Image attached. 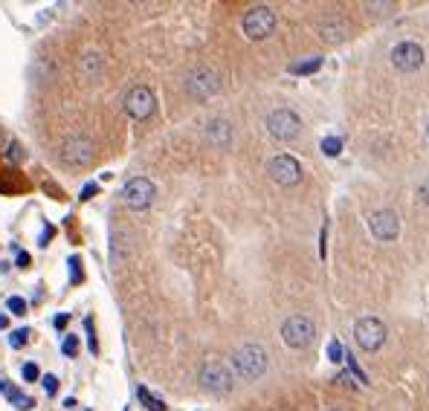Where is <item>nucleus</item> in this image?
Returning <instances> with one entry per match:
<instances>
[{
	"instance_id": "f257e3e1",
	"label": "nucleus",
	"mask_w": 429,
	"mask_h": 411,
	"mask_svg": "<svg viewBox=\"0 0 429 411\" xmlns=\"http://www.w3.org/2000/svg\"><path fill=\"white\" fill-rule=\"evenodd\" d=\"M267 350L259 348V345H244L232 353V371L235 377H241L244 383H252V380H259L264 377L267 371Z\"/></svg>"
},
{
	"instance_id": "f03ea898",
	"label": "nucleus",
	"mask_w": 429,
	"mask_h": 411,
	"mask_svg": "<svg viewBox=\"0 0 429 411\" xmlns=\"http://www.w3.org/2000/svg\"><path fill=\"white\" fill-rule=\"evenodd\" d=\"M197 383L209 394H229L235 388V371H232V365H224L218 359H209V362L200 365Z\"/></svg>"
},
{
	"instance_id": "7ed1b4c3",
	"label": "nucleus",
	"mask_w": 429,
	"mask_h": 411,
	"mask_svg": "<svg viewBox=\"0 0 429 411\" xmlns=\"http://www.w3.org/2000/svg\"><path fill=\"white\" fill-rule=\"evenodd\" d=\"M281 339L287 348L293 350H305L314 339H316V325H314V318L305 316V313H296L290 318H284V325H281Z\"/></svg>"
},
{
	"instance_id": "20e7f679",
	"label": "nucleus",
	"mask_w": 429,
	"mask_h": 411,
	"mask_svg": "<svg viewBox=\"0 0 429 411\" xmlns=\"http://www.w3.org/2000/svg\"><path fill=\"white\" fill-rule=\"evenodd\" d=\"M183 87H186V93H189L192 99L206 102V99H212V96L221 90V76L214 73L212 67H203V64H200V67H192V70L186 73Z\"/></svg>"
},
{
	"instance_id": "39448f33",
	"label": "nucleus",
	"mask_w": 429,
	"mask_h": 411,
	"mask_svg": "<svg viewBox=\"0 0 429 411\" xmlns=\"http://www.w3.org/2000/svg\"><path fill=\"white\" fill-rule=\"evenodd\" d=\"M276 12L270 6H252L244 18H241V29L249 41H264L276 32Z\"/></svg>"
},
{
	"instance_id": "423d86ee",
	"label": "nucleus",
	"mask_w": 429,
	"mask_h": 411,
	"mask_svg": "<svg viewBox=\"0 0 429 411\" xmlns=\"http://www.w3.org/2000/svg\"><path fill=\"white\" fill-rule=\"evenodd\" d=\"M264 128H267V133L273 136V140L293 142V140H299V133H302V119H299L290 108H279V110H273L267 116Z\"/></svg>"
},
{
	"instance_id": "0eeeda50",
	"label": "nucleus",
	"mask_w": 429,
	"mask_h": 411,
	"mask_svg": "<svg viewBox=\"0 0 429 411\" xmlns=\"http://www.w3.org/2000/svg\"><path fill=\"white\" fill-rule=\"evenodd\" d=\"M122 200H125L128 209L145 212V209H151L154 200H157V186H154L148 177H134V180H128V182H125Z\"/></svg>"
},
{
	"instance_id": "6e6552de",
	"label": "nucleus",
	"mask_w": 429,
	"mask_h": 411,
	"mask_svg": "<svg viewBox=\"0 0 429 411\" xmlns=\"http://www.w3.org/2000/svg\"><path fill=\"white\" fill-rule=\"evenodd\" d=\"M61 162L64 165H73V168H81V165H91L93 157H96V148L93 142L88 140L84 133H73L61 142V151H58Z\"/></svg>"
},
{
	"instance_id": "1a4fd4ad",
	"label": "nucleus",
	"mask_w": 429,
	"mask_h": 411,
	"mask_svg": "<svg viewBox=\"0 0 429 411\" xmlns=\"http://www.w3.org/2000/svg\"><path fill=\"white\" fill-rule=\"evenodd\" d=\"M354 342L366 350V353H377L386 345V325L374 316H363L354 325Z\"/></svg>"
},
{
	"instance_id": "9d476101",
	"label": "nucleus",
	"mask_w": 429,
	"mask_h": 411,
	"mask_svg": "<svg viewBox=\"0 0 429 411\" xmlns=\"http://www.w3.org/2000/svg\"><path fill=\"white\" fill-rule=\"evenodd\" d=\"M125 113L131 116V119H137V122H143V119H148L154 110H157V96H154V90L151 87H145V84H137V87H131L125 93Z\"/></svg>"
},
{
	"instance_id": "9b49d317",
	"label": "nucleus",
	"mask_w": 429,
	"mask_h": 411,
	"mask_svg": "<svg viewBox=\"0 0 429 411\" xmlns=\"http://www.w3.org/2000/svg\"><path fill=\"white\" fill-rule=\"evenodd\" d=\"M267 174H270V180L276 182V186L290 189L302 180V165H299V160H293L290 154H279L267 162Z\"/></svg>"
},
{
	"instance_id": "f8f14e48",
	"label": "nucleus",
	"mask_w": 429,
	"mask_h": 411,
	"mask_svg": "<svg viewBox=\"0 0 429 411\" xmlns=\"http://www.w3.org/2000/svg\"><path fill=\"white\" fill-rule=\"evenodd\" d=\"M368 226H371V235H374L377 241H383V244H389V241H395V238L400 235V220H398V214L389 212V209H377V212L368 217Z\"/></svg>"
},
{
	"instance_id": "ddd939ff",
	"label": "nucleus",
	"mask_w": 429,
	"mask_h": 411,
	"mask_svg": "<svg viewBox=\"0 0 429 411\" xmlns=\"http://www.w3.org/2000/svg\"><path fill=\"white\" fill-rule=\"evenodd\" d=\"M392 64H395V70H400V73H415L420 64H423V50H420V43H415V41H400L398 47L392 50Z\"/></svg>"
},
{
	"instance_id": "4468645a",
	"label": "nucleus",
	"mask_w": 429,
	"mask_h": 411,
	"mask_svg": "<svg viewBox=\"0 0 429 411\" xmlns=\"http://www.w3.org/2000/svg\"><path fill=\"white\" fill-rule=\"evenodd\" d=\"M203 136L212 148H229L232 145V122L227 119H209L206 128H203Z\"/></svg>"
},
{
	"instance_id": "2eb2a0df",
	"label": "nucleus",
	"mask_w": 429,
	"mask_h": 411,
	"mask_svg": "<svg viewBox=\"0 0 429 411\" xmlns=\"http://www.w3.org/2000/svg\"><path fill=\"white\" fill-rule=\"evenodd\" d=\"M128 258H131V235L119 229L110 235V266L119 269L128 264Z\"/></svg>"
},
{
	"instance_id": "dca6fc26",
	"label": "nucleus",
	"mask_w": 429,
	"mask_h": 411,
	"mask_svg": "<svg viewBox=\"0 0 429 411\" xmlns=\"http://www.w3.org/2000/svg\"><path fill=\"white\" fill-rule=\"evenodd\" d=\"M102 70H105V58H102L96 50H88V53L78 58V76H81L84 81H96V78L102 76Z\"/></svg>"
},
{
	"instance_id": "f3484780",
	"label": "nucleus",
	"mask_w": 429,
	"mask_h": 411,
	"mask_svg": "<svg viewBox=\"0 0 429 411\" xmlns=\"http://www.w3.org/2000/svg\"><path fill=\"white\" fill-rule=\"evenodd\" d=\"M319 38L328 41V43H339V41H346L348 38V26L346 21H339V18H325L319 21Z\"/></svg>"
},
{
	"instance_id": "a211bd4d",
	"label": "nucleus",
	"mask_w": 429,
	"mask_h": 411,
	"mask_svg": "<svg viewBox=\"0 0 429 411\" xmlns=\"http://www.w3.org/2000/svg\"><path fill=\"white\" fill-rule=\"evenodd\" d=\"M137 397H140V400L145 402V408H148V411H165L162 400H157V397H154V394H151L148 388H137Z\"/></svg>"
},
{
	"instance_id": "6ab92c4d",
	"label": "nucleus",
	"mask_w": 429,
	"mask_h": 411,
	"mask_svg": "<svg viewBox=\"0 0 429 411\" xmlns=\"http://www.w3.org/2000/svg\"><path fill=\"white\" fill-rule=\"evenodd\" d=\"M319 148H322L325 157H336V154L342 151V140H336V136H325Z\"/></svg>"
},
{
	"instance_id": "aec40b11",
	"label": "nucleus",
	"mask_w": 429,
	"mask_h": 411,
	"mask_svg": "<svg viewBox=\"0 0 429 411\" xmlns=\"http://www.w3.org/2000/svg\"><path fill=\"white\" fill-rule=\"evenodd\" d=\"M322 67V58L319 56H314V58H308V61H302V64H296V67H290L293 73H316Z\"/></svg>"
},
{
	"instance_id": "412c9836",
	"label": "nucleus",
	"mask_w": 429,
	"mask_h": 411,
	"mask_svg": "<svg viewBox=\"0 0 429 411\" xmlns=\"http://www.w3.org/2000/svg\"><path fill=\"white\" fill-rule=\"evenodd\" d=\"M6 307H9L12 316H24V313H26V301H24L21 296H12V298L6 301Z\"/></svg>"
},
{
	"instance_id": "4be33fe9",
	"label": "nucleus",
	"mask_w": 429,
	"mask_h": 411,
	"mask_svg": "<svg viewBox=\"0 0 429 411\" xmlns=\"http://www.w3.org/2000/svg\"><path fill=\"white\" fill-rule=\"evenodd\" d=\"M61 353L64 356H76L78 353V339L70 333V336H64V342H61Z\"/></svg>"
},
{
	"instance_id": "5701e85b",
	"label": "nucleus",
	"mask_w": 429,
	"mask_h": 411,
	"mask_svg": "<svg viewBox=\"0 0 429 411\" xmlns=\"http://www.w3.org/2000/svg\"><path fill=\"white\" fill-rule=\"evenodd\" d=\"M26 339H29V331H26V328H21V331H12V333H9V345H12V348L26 345Z\"/></svg>"
},
{
	"instance_id": "b1692460",
	"label": "nucleus",
	"mask_w": 429,
	"mask_h": 411,
	"mask_svg": "<svg viewBox=\"0 0 429 411\" xmlns=\"http://www.w3.org/2000/svg\"><path fill=\"white\" fill-rule=\"evenodd\" d=\"M9 400H12V402H15V408H21V411H29V408L35 405V402H32V397H24L21 391H15Z\"/></svg>"
},
{
	"instance_id": "393cba45",
	"label": "nucleus",
	"mask_w": 429,
	"mask_h": 411,
	"mask_svg": "<svg viewBox=\"0 0 429 411\" xmlns=\"http://www.w3.org/2000/svg\"><path fill=\"white\" fill-rule=\"evenodd\" d=\"M24 380H26V383H38V380H41V371H38L35 362H26V365H24Z\"/></svg>"
},
{
	"instance_id": "a878e982",
	"label": "nucleus",
	"mask_w": 429,
	"mask_h": 411,
	"mask_svg": "<svg viewBox=\"0 0 429 411\" xmlns=\"http://www.w3.org/2000/svg\"><path fill=\"white\" fill-rule=\"evenodd\" d=\"M342 356H346V353H342V345H339V342H331V345H328V359H331V362H342Z\"/></svg>"
},
{
	"instance_id": "bb28decb",
	"label": "nucleus",
	"mask_w": 429,
	"mask_h": 411,
	"mask_svg": "<svg viewBox=\"0 0 429 411\" xmlns=\"http://www.w3.org/2000/svg\"><path fill=\"white\" fill-rule=\"evenodd\" d=\"M6 157H9L12 162H21V160L26 157V151H24V148H21L18 142H9V154H6Z\"/></svg>"
},
{
	"instance_id": "cd10ccee",
	"label": "nucleus",
	"mask_w": 429,
	"mask_h": 411,
	"mask_svg": "<svg viewBox=\"0 0 429 411\" xmlns=\"http://www.w3.org/2000/svg\"><path fill=\"white\" fill-rule=\"evenodd\" d=\"M41 383H44V391H47V397H53V394L58 391V380H56L53 374H47V377L41 380Z\"/></svg>"
},
{
	"instance_id": "c85d7f7f",
	"label": "nucleus",
	"mask_w": 429,
	"mask_h": 411,
	"mask_svg": "<svg viewBox=\"0 0 429 411\" xmlns=\"http://www.w3.org/2000/svg\"><path fill=\"white\" fill-rule=\"evenodd\" d=\"M70 272H73V284H78L84 276H81V261L78 258H70Z\"/></svg>"
},
{
	"instance_id": "c756f323",
	"label": "nucleus",
	"mask_w": 429,
	"mask_h": 411,
	"mask_svg": "<svg viewBox=\"0 0 429 411\" xmlns=\"http://www.w3.org/2000/svg\"><path fill=\"white\" fill-rule=\"evenodd\" d=\"M96 192H99V186H96V182H88V186L81 189V200H91Z\"/></svg>"
},
{
	"instance_id": "7c9ffc66",
	"label": "nucleus",
	"mask_w": 429,
	"mask_h": 411,
	"mask_svg": "<svg viewBox=\"0 0 429 411\" xmlns=\"http://www.w3.org/2000/svg\"><path fill=\"white\" fill-rule=\"evenodd\" d=\"M15 261H18V266H21V269H26L32 258H29V252H18V258H15Z\"/></svg>"
},
{
	"instance_id": "2f4dec72",
	"label": "nucleus",
	"mask_w": 429,
	"mask_h": 411,
	"mask_svg": "<svg viewBox=\"0 0 429 411\" xmlns=\"http://www.w3.org/2000/svg\"><path fill=\"white\" fill-rule=\"evenodd\" d=\"M67 322H70V316H67V313L56 316V328H58V331H64V328H67Z\"/></svg>"
},
{
	"instance_id": "473e14b6",
	"label": "nucleus",
	"mask_w": 429,
	"mask_h": 411,
	"mask_svg": "<svg viewBox=\"0 0 429 411\" xmlns=\"http://www.w3.org/2000/svg\"><path fill=\"white\" fill-rule=\"evenodd\" d=\"M418 194H420V200H423V203H429V182H423V186L418 189Z\"/></svg>"
},
{
	"instance_id": "72a5a7b5",
	"label": "nucleus",
	"mask_w": 429,
	"mask_h": 411,
	"mask_svg": "<svg viewBox=\"0 0 429 411\" xmlns=\"http://www.w3.org/2000/svg\"><path fill=\"white\" fill-rule=\"evenodd\" d=\"M53 238V229H50V226H47V229L44 232H41V246H47V241Z\"/></svg>"
},
{
	"instance_id": "f704fd0d",
	"label": "nucleus",
	"mask_w": 429,
	"mask_h": 411,
	"mask_svg": "<svg viewBox=\"0 0 429 411\" xmlns=\"http://www.w3.org/2000/svg\"><path fill=\"white\" fill-rule=\"evenodd\" d=\"M6 325H9V318H6V316H0V328H6Z\"/></svg>"
},
{
	"instance_id": "c9c22d12",
	"label": "nucleus",
	"mask_w": 429,
	"mask_h": 411,
	"mask_svg": "<svg viewBox=\"0 0 429 411\" xmlns=\"http://www.w3.org/2000/svg\"><path fill=\"white\" fill-rule=\"evenodd\" d=\"M0 142H4V128H0Z\"/></svg>"
},
{
	"instance_id": "e433bc0d",
	"label": "nucleus",
	"mask_w": 429,
	"mask_h": 411,
	"mask_svg": "<svg viewBox=\"0 0 429 411\" xmlns=\"http://www.w3.org/2000/svg\"><path fill=\"white\" fill-rule=\"evenodd\" d=\"M426 133H429V128H426Z\"/></svg>"
},
{
	"instance_id": "4c0bfd02",
	"label": "nucleus",
	"mask_w": 429,
	"mask_h": 411,
	"mask_svg": "<svg viewBox=\"0 0 429 411\" xmlns=\"http://www.w3.org/2000/svg\"><path fill=\"white\" fill-rule=\"evenodd\" d=\"M334 411H336V408H334Z\"/></svg>"
}]
</instances>
